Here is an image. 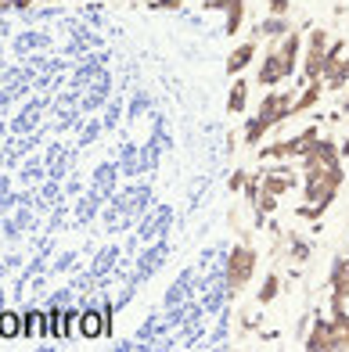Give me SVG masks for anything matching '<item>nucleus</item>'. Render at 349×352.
Listing matches in <instances>:
<instances>
[{"label": "nucleus", "instance_id": "f257e3e1", "mask_svg": "<svg viewBox=\"0 0 349 352\" xmlns=\"http://www.w3.org/2000/svg\"><path fill=\"white\" fill-rule=\"evenodd\" d=\"M299 54H303V36L295 33V29H288L277 47H271L266 51V58L260 61V72H256V83L260 87H281L284 79L295 76V65H299Z\"/></svg>", "mask_w": 349, "mask_h": 352}, {"label": "nucleus", "instance_id": "f03ea898", "mask_svg": "<svg viewBox=\"0 0 349 352\" xmlns=\"http://www.w3.org/2000/svg\"><path fill=\"white\" fill-rule=\"evenodd\" d=\"M288 116H295V94H292V90H271V94L263 98L260 111L248 119V126H245V140H248V144H260V137L271 130V126L284 122Z\"/></svg>", "mask_w": 349, "mask_h": 352}, {"label": "nucleus", "instance_id": "7ed1b4c3", "mask_svg": "<svg viewBox=\"0 0 349 352\" xmlns=\"http://www.w3.org/2000/svg\"><path fill=\"white\" fill-rule=\"evenodd\" d=\"M342 180H346L342 166H339V169H331V173H324V176H313V180H303V198H306V205H299V216H303V219L324 216V212H328V205L335 201Z\"/></svg>", "mask_w": 349, "mask_h": 352}, {"label": "nucleus", "instance_id": "20e7f679", "mask_svg": "<svg viewBox=\"0 0 349 352\" xmlns=\"http://www.w3.org/2000/svg\"><path fill=\"white\" fill-rule=\"evenodd\" d=\"M256 266H260V255L256 248H248V245H237L231 248L227 255V266H224V284H227V292L237 295L242 287L252 280V274H256Z\"/></svg>", "mask_w": 349, "mask_h": 352}, {"label": "nucleus", "instance_id": "39448f33", "mask_svg": "<svg viewBox=\"0 0 349 352\" xmlns=\"http://www.w3.org/2000/svg\"><path fill=\"white\" fill-rule=\"evenodd\" d=\"M317 137H321V133H317L313 126H306V130L299 133V137H288V140H281V144H271V148H263L260 158H263V162H295V158H303V155L313 148Z\"/></svg>", "mask_w": 349, "mask_h": 352}, {"label": "nucleus", "instance_id": "423d86ee", "mask_svg": "<svg viewBox=\"0 0 349 352\" xmlns=\"http://www.w3.org/2000/svg\"><path fill=\"white\" fill-rule=\"evenodd\" d=\"M47 338L51 342H69L79 338V306H47Z\"/></svg>", "mask_w": 349, "mask_h": 352}, {"label": "nucleus", "instance_id": "0eeeda50", "mask_svg": "<svg viewBox=\"0 0 349 352\" xmlns=\"http://www.w3.org/2000/svg\"><path fill=\"white\" fill-rule=\"evenodd\" d=\"M328 51H331L328 29H313L310 43H306V54H303V76H306V83H313V79H324V69H328V61H331Z\"/></svg>", "mask_w": 349, "mask_h": 352}, {"label": "nucleus", "instance_id": "6e6552de", "mask_svg": "<svg viewBox=\"0 0 349 352\" xmlns=\"http://www.w3.org/2000/svg\"><path fill=\"white\" fill-rule=\"evenodd\" d=\"M260 180H263V190H271V195H288V190L295 187V166L292 162H281V166H271V169H263L260 173Z\"/></svg>", "mask_w": 349, "mask_h": 352}, {"label": "nucleus", "instance_id": "1a4fd4ad", "mask_svg": "<svg viewBox=\"0 0 349 352\" xmlns=\"http://www.w3.org/2000/svg\"><path fill=\"white\" fill-rule=\"evenodd\" d=\"M22 338L25 342L47 338V306H36V298L22 309Z\"/></svg>", "mask_w": 349, "mask_h": 352}, {"label": "nucleus", "instance_id": "9d476101", "mask_svg": "<svg viewBox=\"0 0 349 352\" xmlns=\"http://www.w3.org/2000/svg\"><path fill=\"white\" fill-rule=\"evenodd\" d=\"M328 287H331V298L335 302H349V255L335 259V266L328 274Z\"/></svg>", "mask_w": 349, "mask_h": 352}, {"label": "nucleus", "instance_id": "9b49d317", "mask_svg": "<svg viewBox=\"0 0 349 352\" xmlns=\"http://www.w3.org/2000/svg\"><path fill=\"white\" fill-rule=\"evenodd\" d=\"M205 8L224 11V14H227V33L237 36V29H242V19H245V0H205Z\"/></svg>", "mask_w": 349, "mask_h": 352}, {"label": "nucleus", "instance_id": "f8f14e48", "mask_svg": "<svg viewBox=\"0 0 349 352\" xmlns=\"http://www.w3.org/2000/svg\"><path fill=\"white\" fill-rule=\"evenodd\" d=\"M256 51H260V43L256 40H242L231 51V58H227V76H237L242 69H248L252 65V58H256Z\"/></svg>", "mask_w": 349, "mask_h": 352}, {"label": "nucleus", "instance_id": "ddd939ff", "mask_svg": "<svg viewBox=\"0 0 349 352\" xmlns=\"http://www.w3.org/2000/svg\"><path fill=\"white\" fill-rule=\"evenodd\" d=\"M22 338V309L4 306L0 309V342H19Z\"/></svg>", "mask_w": 349, "mask_h": 352}, {"label": "nucleus", "instance_id": "4468645a", "mask_svg": "<svg viewBox=\"0 0 349 352\" xmlns=\"http://www.w3.org/2000/svg\"><path fill=\"white\" fill-rule=\"evenodd\" d=\"M324 87L328 90H346L349 87V58H335L324 69Z\"/></svg>", "mask_w": 349, "mask_h": 352}, {"label": "nucleus", "instance_id": "2eb2a0df", "mask_svg": "<svg viewBox=\"0 0 349 352\" xmlns=\"http://www.w3.org/2000/svg\"><path fill=\"white\" fill-rule=\"evenodd\" d=\"M303 349H310V352H331V334H328V316H317L313 320V331L306 334V345Z\"/></svg>", "mask_w": 349, "mask_h": 352}, {"label": "nucleus", "instance_id": "dca6fc26", "mask_svg": "<svg viewBox=\"0 0 349 352\" xmlns=\"http://www.w3.org/2000/svg\"><path fill=\"white\" fill-rule=\"evenodd\" d=\"M245 104H248V83L237 76V83H231V94H227V111L231 116H242Z\"/></svg>", "mask_w": 349, "mask_h": 352}, {"label": "nucleus", "instance_id": "f3484780", "mask_svg": "<svg viewBox=\"0 0 349 352\" xmlns=\"http://www.w3.org/2000/svg\"><path fill=\"white\" fill-rule=\"evenodd\" d=\"M43 173H47V162L43 158H25L22 162V184H29V187H40L43 184Z\"/></svg>", "mask_w": 349, "mask_h": 352}, {"label": "nucleus", "instance_id": "a211bd4d", "mask_svg": "<svg viewBox=\"0 0 349 352\" xmlns=\"http://www.w3.org/2000/svg\"><path fill=\"white\" fill-rule=\"evenodd\" d=\"M288 22H284V14H271V19H263L260 22V36H274V40H281L284 33H288Z\"/></svg>", "mask_w": 349, "mask_h": 352}, {"label": "nucleus", "instance_id": "6ab92c4d", "mask_svg": "<svg viewBox=\"0 0 349 352\" xmlns=\"http://www.w3.org/2000/svg\"><path fill=\"white\" fill-rule=\"evenodd\" d=\"M112 180H116V169H112V166H101L98 176H94V187H90V190L105 195V190H112Z\"/></svg>", "mask_w": 349, "mask_h": 352}, {"label": "nucleus", "instance_id": "aec40b11", "mask_svg": "<svg viewBox=\"0 0 349 352\" xmlns=\"http://www.w3.org/2000/svg\"><path fill=\"white\" fill-rule=\"evenodd\" d=\"M277 287H281V280H277V277L271 274V277L263 280V287H260V295H256V298H260L263 306H266V302H274V298H277Z\"/></svg>", "mask_w": 349, "mask_h": 352}, {"label": "nucleus", "instance_id": "412c9836", "mask_svg": "<svg viewBox=\"0 0 349 352\" xmlns=\"http://www.w3.org/2000/svg\"><path fill=\"white\" fill-rule=\"evenodd\" d=\"M112 259H116V248H105V252L98 255V259H94V266H90V274H94V277H101L105 270L112 266Z\"/></svg>", "mask_w": 349, "mask_h": 352}, {"label": "nucleus", "instance_id": "4be33fe9", "mask_svg": "<svg viewBox=\"0 0 349 352\" xmlns=\"http://www.w3.org/2000/svg\"><path fill=\"white\" fill-rule=\"evenodd\" d=\"M72 266H76V252H61V255H58V263L51 266V274H69Z\"/></svg>", "mask_w": 349, "mask_h": 352}, {"label": "nucleus", "instance_id": "5701e85b", "mask_svg": "<svg viewBox=\"0 0 349 352\" xmlns=\"http://www.w3.org/2000/svg\"><path fill=\"white\" fill-rule=\"evenodd\" d=\"M184 0H151V8H166V11H177Z\"/></svg>", "mask_w": 349, "mask_h": 352}, {"label": "nucleus", "instance_id": "b1692460", "mask_svg": "<svg viewBox=\"0 0 349 352\" xmlns=\"http://www.w3.org/2000/svg\"><path fill=\"white\" fill-rule=\"evenodd\" d=\"M288 11V0H271V14H284Z\"/></svg>", "mask_w": 349, "mask_h": 352}, {"label": "nucleus", "instance_id": "393cba45", "mask_svg": "<svg viewBox=\"0 0 349 352\" xmlns=\"http://www.w3.org/2000/svg\"><path fill=\"white\" fill-rule=\"evenodd\" d=\"M8 4H11V11H29V8H33V0H8Z\"/></svg>", "mask_w": 349, "mask_h": 352}, {"label": "nucleus", "instance_id": "a878e982", "mask_svg": "<svg viewBox=\"0 0 349 352\" xmlns=\"http://www.w3.org/2000/svg\"><path fill=\"white\" fill-rule=\"evenodd\" d=\"M4 306H8V287L0 284V309H4Z\"/></svg>", "mask_w": 349, "mask_h": 352}]
</instances>
